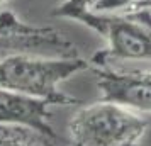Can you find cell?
I'll list each match as a JSON object with an SVG mask.
<instances>
[{"instance_id":"cell-1","label":"cell","mask_w":151,"mask_h":146,"mask_svg":"<svg viewBox=\"0 0 151 146\" xmlns=\"http://www.w3.org/2000/svg\"><path fill=\"white\" fill-rule=\"evenodd\" d=\"M95 0H61L51 15L76 21L105 41V49L90 60V65L151 63V17L143 12L100 10Z\"/></svg>"},{"instance_id":"cell-2","label":"cell","mask_w":151,"mask_h":146,"mask_svg":"<svg viewBox=\"0 0 151 146\" xmlns=\"http://www.w3.org/2000/svg\"><path fill=\"white\" fill-rule=\"evenodd\" d=\"M90 68V61L75 58L10 55L0 58V88L48 100L51 105H71L76 99L60 90V83Z\"/></svg>"},{"instance_id":"cell-3","label":"cell","mask_w":151,"mask_h":146,"mask_svg":"<svg viewBox=\"0 0 151 146\" xmlns=\"http://www.w3.org/2000/svg\"><path fill=\"white\" fill-rule=\"evenodd\" d=\"M148 122L134 111L100 100L82 107L68 122V146H139Z\"/></svg>"},{"instance_id":"cell-4","label":"cell","mask_w":151,"mask_h":146,"mask_svg":"<svg viewBox=\"0 0 151 146\" xmlns=\"http://www.w3.org/2000/svg\"><path fill=\"white\" fill-rule=\"evenodd\" d=\"M10 55L75 58L78 49L63 31L26 22L5 7L0 10V58Z\"/></svg>"},{"instance_id":"cell-5","label":"cell","mask_w":151,"mask_h":146,"mask_svg":"<svg viewBox=\"0 0 151 146\" xmlns=\"http://www.w3.org/2000/svg\"><path fill=\"white\" fill-rule=\"evenodd\" d=\"M90 68L102 100L134 112H151V73L146 68H126L116 63L90 65Z\"/></svg>"},{"instance_id":"cell-6","label":"cell","mask_w":151,"mask_h":146,"mask_svg":"<svg viewBox=\"0 0 151 146\" xmlns=\"http://www.w3.org/2000/svg\"><path fill=\"white\" fill-rule=\"evenodd\" d=\"M49 107L48 100L0 88V124L31 129L56 145L58 136L51 126Z\"/></svg>"},{"instance_id":"cell-7","label":"cell","mask_w":151,"mask_h":146,"mask_svg":"<svg viewBox=\"0 0 151 146\" xmlns=\"http://www.w3.org/2000/svg\"><path fill=\"white\" fill-rule=\"evenodd\" d=\"M0 146H53V143L31 129L0 124Z\"/></svg>"},{"instance_id":"cell-8","label":"cell","mask_w":151,"mask_h":146,"mask_svg":"<svg viewBox=\"0 0 151 146\" xmlns=\"http://www.w3.org/2000/svg\"><path fill=\"white\" fill-rule=\"evenodd\" d=\"M134 2H139V0H95L93 5L100 10H122Z\"/></svg>"},{"instance_id":"cell-9","label":"cell","mask_w":151,"mask_h":146,"mask_svg":"<svg viewBox=\"0 0 151 146\" xmlns=\"http://www.w3.org/2000/svg\"><path fill=\"white\" fill-rule=\"evenodd\" d=\"M121 12H143V14H148L151 17V0H139V2H134L127 5L126 9H122Z\"/></svg>"},{"instance_id":"cell-10","label":"cell","mask_w":151,"mask_h":146,"mask_svg":"<svg viewBox=\"0 0 151 146\" xmlns=\"http://www.w3.org/2000/svg\"><path fill=\"white\" fill-rule=\"evenodd\" d=\"M146 70H148V71L151 73V63H148V68H146Z\"/></svg>"},{"instance_id":"cell-11","label":"cell","mask_w":151,"mask_h":146,"mask_svg":"<svg viewBox=\"0 0 151 146\" xmlns=\"http://www.w3.org/2000/svg\"><path fill=\"white\" fill-rule=\"evenodd\" d=\"M5 2H7V0H0V7H2V5H4Z\"/></svg>"}]
</instances>
